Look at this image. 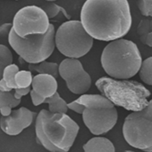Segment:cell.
I'll use <instances>...</instances> for the list:
<instances>
[{
    "mask_svg": "<svg viewBox=\"0 0 152 152\" xmlns=\"http://www.w3.org/2000/svg\"><path fill=\"white\" fill-rule=\"evenodd\" d=\"M80 22L93 39L109 42L125 36L132 25L128 0H86Z\"/></svg>",
    "mask_w": 152,
    "mask_h": 152,
    "instance_id": "obj_1",
    "label": "cell"
},
{
    "mask_svg": "<svg viewBox=\"0 0 152 152\" xmlns=\"http://www.w3.org/2000/svg\"><path fill=\"white\" fill-rule=\"evenodd\" d=\"M101 64L105 72L115 79H129L138 72L142 58L137 45L132 41L117 39L103 49Z\"/></svg>",
    "mask_w": 152,
    "mask_h": 152,
    "instance_id": "obj_2",
    "label": "cell"
},
{
    "mask_svg": "<svg viewBox=\"0 0 152 152\" xmlns=\"http://www.w3.org/2000/svg\"><path fill=\"white\" fill-rule=\"evenodd\" d=\"M101 94L114 105L129 111H138L149 103L150 91L142 84L128 79L102 77L95 83Z\"/></svg>",
    "mask_w": 152,
    "mask_h": 152,
    "instance_id": "obj_3",
    "label": "cell"
},
{
    "mask_svg": "<svg viewBox=\"0 0 152 152\" xmlns=\"http://www.w3.org/2000/svg\"><path fill=\"white\" fill-rule=\"evenodd\" d=\"M84 106V125L94 135L106 134L116 125L118 112L115 105L102 94H83L74 100Z\"/></svg>",
    "mask_w": 152,
    "mask_h": 152,
    "instance_id": "obj_4",
    "label": "cell"
},
{
    "mask_svg": "<svg viewBox=\"0 0 152 152\" xmlns=\"http://www.w3.org/2000/svg\"><path fill=\"white\" fill-rule=\"evenodd\" d=\"M55 27L50 24L44 34H30L24 37L17 35L11 28L8 40L15 52L28 64H36L48 59L55 49Z\"/></svg>",
    "mask_w": 152,
    "mask_h": 152,
    "instance_id": "obj_5",
    "label": "cell"
},
{
    "mask_svg": "<svg viewBox=\"0 0 152 152\" xmlns=\"http://www.w3.org/2000/svg\"><path fill=\"white\" fill-rule=\"evenodd\" d=\"M48 141L62 152L72 146L79 131V126L65 113H51L42 109L36 116Z\"/></svg>",
    "mask_w": 152,
    "mask_h": 152,
    "instance_id": "obj_6",
    "label": "cell"
},
{
    "mask_svg": "<svg viewBox=\"0 0 152 152\" xmlns=\"http://www.w3.org/2000/svg\"><path fill=\"white\" fill-rule=\"evenodd\" d=\"M55 45L61 53L70 58H80L91 49L93 38L79 20L63 23L55 32Z\"/></svg>",
    "mask_w": 152,
    "mask_h": 152,
    "instance_id": "obj_7",
    "label": "cell"
},
{
    "mask_svg": "<svg viewBox=\"0 0 152 152\" xmlns=\"http://www.w3.org/2000/svg\"><path fill=\"white\" fill-rule=\"evenodd\" d=\"M122 134L131 146L145 151H152V104L150 100L144 109L133 111L125 119Z\"/></svg>",
    "mask_w": 152,
    "mask_h": 152,
    "instance_id": "obj_8",
    "label": "cell"
},
{
    "mask_svg": "<svg viewBox=\"0 0 152 152\" xmlns=\"http://www.w3.org/2000/svg\"><path fill=\"white\" fill-rule=\"evenodd\" d=\"M50 24L49 18L40 7L27 5L15 13L12 28L17 35L24 37L30 34L45 33Z\"/></svg>",
    "mask_w": 152,
    "mask_h": 152,
    "instance_id": "obj_9",
    "label": "cell"
},
{
    "mask_svg": "<svg viewBox=\"0 0 152 152\" xmlns=\"http://www.w3.org/2000/svg\"><path fill=\"white\" fill-rule=\"evenodd\" d=\"M58 73L65 80L69 90L74 94H84L91 87L90 75L78 59H64L58 65Z\"/></svg>",
    "mask_w": 152,
    "mask_h": 152,
    "instance_id": "obj_10",
    "label": "cell"
},
{
    "mask_svg": "<svg viewBox=\"0 0 152 152\" xmlns=\"http://www.w3.org/2000/svg\"><path fill=\"white\" fill-rule=\"evenodd\" d=\"M36 115V112L25 107L12 110L9 115L1 117L0 128L8 135H18L32 124Z\"/></svg>",
    "mask_w": 152,
    "mask_h": 152,
    "instance_id": "obj_11",
    "label": "cell"
},
{
    "mask_svg": "<svg viewBox=\"0 0 152 152\" xmlns=\"http://www.w3.org/2000/svg\"><path fill=\"white\" fill-rule=\"evenodd\" d=\"M31 86L33 90L45 99L52 96L58 89L56 78L46 74H38L33 77Z\"/></svg>",
    "mask_w": 152,
    "mask_h": 152,
    "instance_id": "obj_12",
    "label": "cell"
},
{
    "mask_svg": "<svg viewBox=\"0 0 152 152\" xmlns=\"http://www.w3.org/2000/svg\"><path fill=\"white\" fill-rule=\"evenodd\" d=\"M86 152H114L115 146L107 138L95 137L89 140L83 146Z\"/></svg>",
    "mask_w": 152,
    "mask_h": 152,
    "instance_id": "obj_13",
    "label": "cell"
},
{
    "mask_svg": "<svg viewBox=\"0 0 152 152\" xmlns=\"http://www.w3.org/2000/svg\"><path fill=\"white\" fill-rule=\"evenodd\" d=\"M18 70V66L12 63L4 67L2 77L0 79V91H10L17 88L14 78Z\"/></svg>",
    "mask_w": 152,
    "mask_h": 152,
    "instance_id": "obj_14",
    "label": "cell"
},
{
    "mask_svg": "<svg viewBox=\"0 0 152 152\" xmlns=\"http://www.w3.org/2000/svg\"><path fill=\"white\" fill-rule=\"evenodd\" d=\"M137 33L142 43L152 46V20L151 17L142 19L137 28Z\"/></svg>",
    "mask_w": 152,
    "mask_h": 152,
    "instance_id": "obj_15",
    "label": "cell"
},
{
    "mask_svg": "<svg viewBox=\"0 0 152 152\" xmlns=\"http://www.w3.org/2000/svg\"><path fill=\"white\" fill-rule=\"evenodd\" d=\"M28 69L30 71H35L39 74H46L57 78L59 75L58 65L55 62L43 61L36 64H29Z\"/></svg>",
    "mask_w": 152,
    "mask_h": 152,
    "instance_id": "obj_16",
    "label": "cell"
},
{
    "mask_svg": "<svg viewBox=\"0 0 152 152\" xmlns=\"http://www.w3.org/2000/svg\"><path fill=\"white\" fill-rule=\"evenodd\" d=\"M43 103H48L49 111L53 113H66L68 109L66 102L62 97H61L58 91H56L52 96L46 98Z\"/></svg>",
    "mask_w": 152,
    "mask_h": 152,
    "instance_id": "obj_17",
    "label": "cell"
},
{
    "mask_svg": "<svg viewBox=\"0 0 152 152\" xmlns=\"http://www.w3.org/2000/svg\"><path fill=\"white\" fill-rule=\"evenodd\" d=\"M35 132L37 143L43 146L46 150L53 152H62L59 148L52 144L44 134L40 126L39 119L36 117L35 123Z\"/></svg>",
    "mask_w": 152,
    "mask_h": 152,
    "instance_id": "obj_18",
    "label": "cell"
},
{
    "mask_svg": "<svg viewBox=\"0 0 152 152\" xmlns=\"http://www.w3.org/2000/svg\"><path fill=\"white\" fill-rule=\"evenodd\" d=\"M40 7L45 11L49 19L55 18L60 12H61L66 19H70V16L68 15L66 11L63 7L56 4L54 2L47 1Z\"/></svg>",
    "mask_w": 152,
    "mask_h": 152,
    "instance_id": "obj_19",
    "label": "cell"
},
{
    "mask_svg": "<svg viewBox=\"0 0 152 152\" xmlns=\"http://www.w3.org/2000/svg\"><path fill=\"white\" fill-rule=\"evenodd\" d=\"M152 58L150 56L142 61L139 68V75L141 80L146 84L152 85V75H151Z\"/></svg>",
    "mask_w": 152,
    "mask_h": 152,
    "instance_id": "obj_20",
    "label": "cell"
},
{
    "mask_svg": "<svg viewBox=\"0 0 152 152\" xmlns=\"http://www.w3.org/2000/svg\"><path fill=\"white\" fill-rule=\"evenodd\" d=\"M33 76L30 71L18 70L15 75V83L17 88H26L31 84Z\"/></svg>",
    "mask_w": 152,
    "mask_h": 152,
    "instance_id": "obj_21",
    "label": "cell"
},
{
    "mask_svg": "<svg viewBox=\"0 0 152 152\" xmlns=\"http://www.w3.org/2000/svg\"><path fill=\"white\" fill-rule=\"evenodd\" d=\"M21 102V99H17L14 96V91H0V108L4 106H10L12 109L17 107Z\"/></svg>",
    "mask_w": 152,
    "mask_h": 152,
    "instance_id": "obj_22",
    "label": "cell"
},
{
    "mask_svg": "<svg viewBox=\"0 0 152 152\" xmlns=\"http://www.w3.org/2000/svg\"><path fill=\"white\" fill-rule=\"evenodd\" d=\"M12 54L10 49L7 46L0 44V62L7 66L12 64Z\"/></svg>",
    "mask_w": 152,
    "mask_h": 152,
    "instance_id": "obj_23",
    "label": "cell"
},
{
    "mask_svg": "<svg viewBox=\"0 0 152 152\" xmlns=\"http://www.w3.org/2000/svg\"><path fill=\"white\" fill-rule=\"evenodd\" d=\"M141 14L145 17L152 16V0H137Z\"/></svg>",
    "mask_w": 152,
    "mask_h": 152,
    "instance_id": "obj_24",
    "label": "cell"
},
{
    "mask_svg": "<svg viewBox=\"0 0 152 152\" xmlns=\"http://www.w3.org/2000/svg\"><path fill=\"white\" fill-rule=\"evenodd\" d=\"M67 107L69 109H71L78 114H82L85 107L84 105L76 102L74 100L67 103Z\"/></svg>",
    "mask_w": 152,
    "mask_h": 152,
    "instance_id": "obj_25",
    "label": "cell"
},
{
    "mask_svg": "<svg viewBox=\"0 0 152 152\" xmlns=\"http://www.w3.org/2000/svg\"><path fill=\"white\" fill-rule=\"evenodd\" d=\"M30 97L31 99L32 103L34 106H39L44 103L45 99L44 97L40 96V95H39L34 90H30Z\"/></svg>",
    "mask_w": 152,
    "mask_h": 152,
    "instance_id": "obj_26",
    "label": "cell"
},
{
    "mask_svg": "<svg viewBox=\"0 0 152 152\" xmlns=\"http://www.w3.org/2000/svg\"><path fill=\"white\" fill-rule=\"evenodd\" d=\"M14 96L17 99H21L23 96H26L30 91V86L26 88H16L14 89Z\"/></svg>",
    "mask_w": 152,
    "mask_h": 152,
    "instance_id": "obj_27",
    "label": "cell"
},
{
    "mask_svg": "<svg viewBox=\"0 0 152 152\" xmlns=\"http://www.w3.org/2000/svg\"><path fill=\"white\" fill-rule=\"evenodd\" d=\"M12 28V23H5L0 26V37H8Z\"/></svg>",
    "mask_w": 152,
    "mask_h": 152,
    "instance_id": "obj_28",
    "label": "cell"
},
{
    "mask_svg": "<svg viewBox=\"0 0 152 152\" xmlns=\"http://www.w3.org/2000/svg\"><path fill=\"white\" fill-rule=\"evenodd\" d=\"M12 110V108L8 106H4L0 108V113L2 116H7L9 115Z\"/></svg>",
    "mask_w": 152,
    "mask_h": 152,
    "instance_id": "obj_29",
    "label": "cell"
},
{
    "mask_svg": "<svg viewBox=\"0 0 152 152\" xmlns=\"http://www.w3.org/2000/svg\"><path fill=\"white\" fill-rule=\"evenodd\" d=\"M5 66V65L4 64L0 62V79L2 77V73H3V70H4V68Z\"/></svg>",
    "mask_w": 152,
    "mask_h": 152,
    "instance_id": "obj_30",
    "label": "cell"
},
{
    "mask_svg": "<svg viewBox=\"0 0 152 152\" xmlns=\"http://www.w3.org/2000/svg\"><path fill=\"white\" fill-rule=\"evenodd\" d=\"M46 1H52V2H54V1H56V0H45Z\"/></svg>",
    "mask_w": 152,
    "mask_h": 152,
    "instance_id": "obj_31",
    "label": "cell"
},
{
    "mask_svg": "<svg viewBox=\"0 0 152 152\" xmlns=\"http://www.w3.org/2000/svg\"><path fill=\"white\" fill-rule=\"evenodd\" d=\"M13 1H18V0H13Z\"/></svg>",
    "mask_w": 152,
    "mask_h": 152,
    "instance_id": "obj_32",
    "label": "cell"
}]
</instances>
